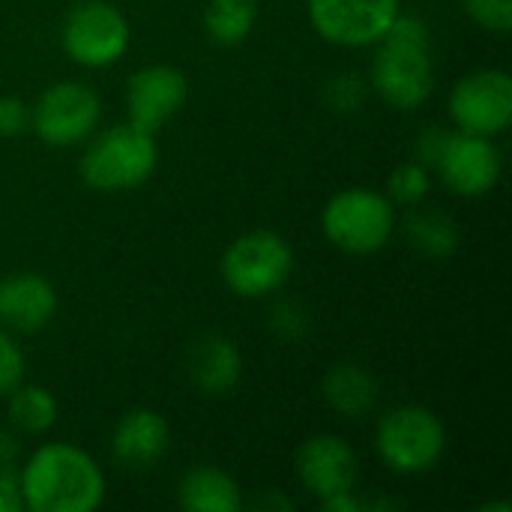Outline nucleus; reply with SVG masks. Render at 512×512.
I'll use <instances>...</instances> for the list:
<instances>
[{
  "label": "nucleus",
  "instance_id": "obj_5",
  "mask_svg": "<svg viewBox=\"0 0 512 512\" xmlns=\"http://www.w3.org/2000/svg\"><path fill=\"white\" fill-rule=\"evenodd\" d=\"M375 450L396 474H429L444 459L447 429L426 405H396L378 420Z\"/></svg>",
  "mask_w": 512,
  "mask_h": 512
},
{
  "label": "nucleus",
  "instance_id": "obj_12",
  "mask_svg": "<svg viewBox=\"0 0 512 512\" xmlns=\"http://www.w3.org/2000/svg\"><path fill=\"white\" fill-rule=\"evenodd\" d=\"M186 96H189V84L177 66L168 63L141 66L126 84L129 123L156 135L186 105Z\"/></svg>",
  "mask_w": 512,
  "mask_h": 512
},
{
  "label": "nucleus",
  "instance_id": "obj_10",
  "mask_svg": "<svg viewBox=\"0 0 512 512\" xmlns=\"http://www.w3.org/2000/svg\"><path fill=\"white\" fill-rule=\"evenodd\" d=\"M399 12V0H306L312 30L339 48L378 45Z\"/></svg>",
  "mask_w": 512,
  "mask_h": 512
},
{
  "label": "nucleus",
  "instance_id": "obj_28",
  "mask_svg": "<svg viewBox=\"0 0 512 512\" xmlns=\"http://www.w3.org/2000/svg\"><path fill=\"white\" fill-rule=\"evenodd\" d=\"M0 512H24L18 477H12L6 471H0Z\"/></svg>",
  "mask_w": 512,
  "mask_h": 512
},
{
  "label": "nucleus",
  "instance_id": "obj_11",
  "mask_svg": "<svg viewBox=\"0 0 512 512\" xmlns=\"http://www.w3.org/2000/svg\"><path fill=\"white\" fill-rule=\"evenodd\" d=\"M432 168L444 186L462 198H480L501 180V156L492 138L471 132H444Z\"/></svg>",
  "mask_w": 512,
  "mask_h": 512
},
{
  "label": "nucleus",
  "instance_id": "obj_25",
  "mask_svg": "<svg viewBox=\"0 0 512 512\" xmlns=\"http://www.w3.org/2000/svg\"><path fill=\"white\" fill-rule=\"evenodd\" d=\"M24 381V354L9 330H0V396H9Z\"/></svg>",
  "mask_w": 512,
  "mask_h": 512
},
{
  "label": "nucleus",
  "instance_id": "obj_24",
  "mask_svg": "<svg viewBox=\"0 0 512 512\" xmlns=\"http://www.w3.org/2000/svg\"><path fill=\"white\" fill-rule=\"evenodd\" d=\"M462 9L474 24L489 33L507 36L512 27V0H462Z\"/></svg>",
  "mask_w": 512,
  "mask_h": 512
},
{
  "label": "nucleus",
  "instance_id": "obj_13",
  "mask_svg": "<svg viewBox=\"0 0 512 512\" xmlns=\"http://www.w3.org/2000/svg\"><path fill=\"white\" fill-rule=\"evenodd\" d=\"M294 471L309 495L321 501L357 489V453L339 435H312L300 444Z\"/></svg>",
  "mask_w": 512,
  "mask_h": 512
},
{
  "label": "nucleus",
  "instance_id": "obj_7",
  "mask_svg": "<svg viewBox=\"0 0 512 512\" xmlns=\"http://www.w3.org/2000/svg\"><path fill=\"white\" fill-rule=\"evenodd\" d=\"M132 30L126 15L108 0H78L60 30L66 57L84 69H105L126 57Z\"/></svg>",
  "mask_w": 512,
  "mask_h": 512
},
{
  "label": "nucleus",
  "instance_id": "obj_3",
  "mask_svg": "<svg viewBox=\"0 0 512 512\" xmlns=\"http://www.w3.org/2000/svg\"><path fill=\"white\" fill-rule=\"evenodd\" d=\"M156 138L132 123L99 132L81 153L78 174L96 192H129L156 171Z\"/></svg>",
  "mask_w": 512,
  "mask_h": 512
},
{
  "label": "nucleus",
  "instance_id": "obj_8",
  "mask_svg": "<svg viewBox=\"0 0 512 512\" xmlns=\"http://www.w3.org/2000/svg\"><path fill=\"white\" fill-rule=\"evenodd\" d=\"M102 117L99 96L81 81H57L39 93L30 111L36 138L48 147H72L93 135Z\"/></svg>",
  "mask_w": 512,
  "mask_h": 512
},
{
  "label": "nucleus",
  "instance_id": "obj_9",
  "mask_svg": "<svg viewBox=\"0 0 512 512\" xmlns=\"http://www.w3.org/2000/svg\"><path fill=\"white\" fill-rule=\"evenodd\" d=\"M459 132L498 138L512 123V75L507 69H477L456 81L447 99Z\"/></svg>",
  "mask_w": 512,
  "mask_h": 512
},
{
  "label": "nucleus",
  "instance_id": "obj_22",
  "mask_svg": "<svg viewBox=\"0 0 512 512\" xmlns=\"http://www.w3.org/2000/svg\"><path fill=\"white\" fill-rule=\"evenodd\" d=\"M429 189H432V174L423 162H405L387 180V198L399 204H417L429 195Z\"/></svg>",
  "mask_w": 512,
  "mask_h": 512
},
{
  "label": "nucleus",
  "instance_id": "obj_23",
  "mask_svg": "<svg viewBox=\"0 0 512 512\" xmlns=\"http://www.w3.org/2000/svg\"><path fill=\"white\" fill-rule=\"evenodd\" d=\"M366 90H369V87H366V78H363V75H357V72H339V75H333V78L327 81L324 99H327V105H330L333 111L351 114V111H357V108L363 105Z\"/></svg>",
  "mask_w": 512,
  "mask_h": 512
},
{
  "label": "nucleus",
  "instance_id": "obj_27",
  "mask_svg": "<svg viewBox=\"0 0 512 512\" xmlns=\"http://www.w3.org/2000/svg\"><path fill=\"white\" fill-rule=\"evenodd\" d=\"M270 327L285 339H300L306 333V312L294 303H282L270 315Z\"/></svg>",
  "mask_w": 512,
  "mask_h": 512
},
{
  "label": "nucleus",
  "instance_id": "obj_17",
  "mask_svg": "<svg viewBox=\"0 0 512 512\" xmlns=\"http://www.w3.org/2000/svg\"><path fill=\"white\" fill-rule=\"evenodd\" d=\"M177 504L186 512H240L243 492L222 468L195 465L177 483Z\"/></svg>",
  "mask_w": 512,
  "mask_h": 512
},
{
  "label": "nucleus",
  "instance_id": "obj_16",
  "mask_svg": "<svg viewBox=\"0 0 512 512\" xmlns=\"http://www.w3.org/2000/svg\"><path fill=\"white\" fill-rule=\"evenodd\" d=\"M243 357L228 336L210 333L189 351V378L207 396H225L240 384Z\"/></svg>",
  "mask_w": 512,
  "mask_h": 512
},
{
  "label": "nucleus",
  "instance_id": "obj_15",
  "mask_svg": "<svg viewBox=\"0 0 512 512\" xmlns=\"http://www.w3.org/2000/svg\"><path fill=\"white\" fill-rule=\"evenodd\" d=\"M57 312V291L39 273L0 279V324L15 333H39Z\"/></svg>",
  "mask_w": 512,
  "mask_h": 512
},
{
  "label": "nucleus",
  "instance_id": "obj_21",
  "mask_svg": "<svg viewBox=\"0 0 512 512\" xmlns=\"http://www.w3.org/2000/svg\"><path fill=\"white\" fill-rule=\"evenodd\" d=\"M408 237L429 258H450L459 246V231H456L453 219L438 210L414 213L408 219Z\"/></svg>",
  "mask_w": 512,
  "mask_h": 512
},
{
  "label": "nucleus",
  "instance_id": "obj_20",
  "mask_svg": "<svg viewBox=\"0 0 512 512\" xmlns=\"http://www.w3.org/2000/svg\"><path fill=\"white\" fill-rule=\"evenodd\" d=\"M9 420L24 435H45L57 423V399L42 384H18L9 393Z\"/></svg>",
  "mask_w": 512,
  "mask_h": 512
},
{
  "label": "nucleus",
  "instance_id": "obj_18",
  "mask_svg": "<svg viewBox=\"0 0 512 512\" xmlns=\"http://www.w3.org/2000/svg\"><path fill=\"white\" fill-rule=\"evenodd\" d=\"M321 393L336 414L345 420H360L378 402V381L357 363H339L324 375Z\"/></svg>",
  "mask_w": 512,
  "mask_h": 512
},
{
  "label": "nucleus",
  "instance_id": "obj_6",
  "mask_svg": "<svg viewBox=\"0 0 512 512\" xmlns=\"http://www.w3.org/2000/svg\"><path fill=\"white\" fill-rule=\"evenodd\" d=\"M219 270H222L225 285L237 297L258 300V297L276 294L288 282L294 270V252L282 234L261 228V231L240 234L225 249Z\"/></svg>",
  "mask_w": 512,
  "mask_h": 512
},
{
  "label": "nucleus",
  "instance_id": "obj_19",
  "mask_svg": "<svg viewBox=\"0 0 512 512\" xmlns=\"http://www.w3.org/2000/svg\"><path fill=\"white\" fill-rule=\"evenodd\" d=\"M258 18L255 0H207L204 30L219 48H234L249 39Z\"/></svg>",
  "mask_w": 512,
  "mask_h": 512
},
{
  "label": "nucleus",
  "instance_id": "obj_2",
  "mask_svg": "<svg viewBox=\"0 0 512 512\" xmlns=\"http://www.w3.org/2000/svg\"><path fill=\"white\" fill-rule=\"evenodd\" d=\"M372 90L396 111L420 108L435 90V60L429 27L414 15H396L378 42L372 72Z\"/></svg>",
  "mask_w": 512,
  "mask_h": 512
},
{
  "label": "nucleus",
  "instance_id": "obj_26",
  "mask_svg": "<svg viewBox=\"0 0 512 512\" xmlns=\"http://www.w3.org/2000/svg\"><path fill=\"white\" fill-rule=\"evenodd\" d=\"M30 126V108L18 96H0V138H15Z\"/></svg>",
  "mask_w": 512,
  "mask_h": 512
},
{
  "label": "nucleus",
  "instance_id": "obj_4",
  "mask_svg": "<svg viewBox=\"0 0 512 512\" xmlns=\"http://www.w3.org/2000/svg\"><path fill=\"white\" fill-rule=\"evenodd\" d=\"M324 237L345 255H375L396 231V207L384 192L351 186L336 192L321 210Z\"/></svg>",
  "mask_w": 512,
  "mask_h": 512
},
{
  "label": "nucleus",
  "instance_id": "obj_14",
  "mask_svg": "<svg viewBox=\"0 0 512 512\" xmlns=\"http://www.w3.org/2000/svg\"><path fill=\"white\" fill-rule=\"evenodd\" d=\"M171 429L159 411L132 408L126 411L111 435V456L126 471H150L168 450Z\"/></svg>",
  "mask_w": 512,
  "mask_h": 512
},
{
  "label": "nucleus",
  "instance_id": "obj_1",
  "mask_svg": "<svg viewBox=\"0 0 512 512\" xmlns=\"http://www.w3.org/2000/svg\"><path fill=\"white\" fill-rule=\"evenodd\" d=\"M27 512H93L105 501L99 462L66 441L36 447L18 474Z\"/></svg>",
  "mask_w": 512,
  "mask_h": 512
}]
</instances>
